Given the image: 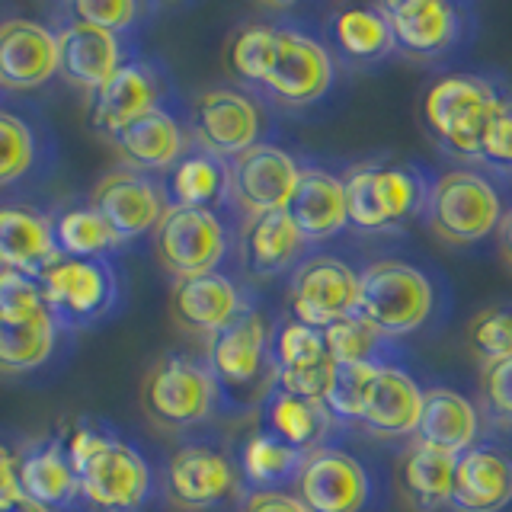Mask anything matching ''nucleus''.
<instances>
[{"instance_id":"f257e3e1","label":"nucleus","mask_w":512,"mask_h":512,"mask_svg":"<svg viewBox=\"0 0 512 512\" xmlns=\"http://www.w3.org/2000/svg\"><path fill=\"white\" fill-rule=\"evenodd\" d=\"M68 464L77 490L106 512H135L151 490V468L132 445L77 426L68 439Z\"/></svg>"},{"instance_id":"f03ea898","label":"nucleus","mask_w":512,"mask_h":512,"mask_svg":"<svg viewBox=\"0 0 512 512\" xmlns=\"http://www.w3.org/2000/svg\"><path fill=\"white\" fill-rule=\"evenodd\" d=\"M436 308V292L423 269L404 260H378L359 272L356 314L384 340H400L420 330Z\"/></svg>"},{"instance_id":"7ed1b4c3","label":"nucleus","mask_w":512,"mask_h":512,"mask_svg":"<svg viewBox=\"0 0 512 512\" xmlns=\"http://www.w3.org/2000/svg\"><path fill=\"white\" fill-rule=\"evenodd\" d=\"M426 224L442 244L468 247L490 237L503 221V199L477 170H448L426 192Z\"/></svg>"},{"instance_id":"20e7f679","label":"nucleus","mask_w":512,"mask_h":512,"mask_svg":"<svg viewBox=\"0 0 512 512\" xmlns=\"http://www.w3.org/2000/svg\"><path fill=\"white\" fill-rule=\"evenodd\" d=\"M349 224L365 234L397 231L426 205L420 173L404 164H359L343 176Z\"/></svg>"},{"instance_id":"39448f33","label":"nucleus","mask_w":512,"mask_h":512,"mask_svg":"<svg viewBox=\"0 0 512 512\" xmlns=\"http://www.w3.org/2000/svg\"><path fill=\"white\" fill-rule=\"evenodd\" d=\"M500 106V93L477 74H445L423 96L429 132L461 157L480 154V138Z\"/></svg>"},{"instance_id":"423d86ee","label":"nucleus","mask_w":512,"mask_h":512,"mask_svg":"<svg viewBox=\"0 0 512 512\" xmlns=\"http://www.w3.org/2000/svg\"><path fill=\"white\" fill-rule=\"evenodd\" d=\"M218 381L212 368L186 356L157 359L141 381V407L154 426L186 429L215 410Z\"/></svg>"},{"instance_id":"0eeeda50","label":"nucleus","mask_w":512,"mask_h":512,"mask_svg":"<svg viewBox=\"0 0 512 512\" xmlns=\"http://www.w3.org/2000/svg\"><path fill=\"white\" fill-rule=\"evenodd\" d=\"M154 234L157 260L176 279L218 272L224 253H228V231L212 208L167 205Z\"/></svg>"},{"instance_id":"6e6552de","label":"nucleus","mask_w":512,"mask_h":512,"mask_svg":"<svg viewBox=\"0 0 512 512\" xmlns=\"http://www.w3.org/2000/svg\"><path fill=\"white\" fill-rule=\"evenodd\" d=\"M45 308L58 324H90L116 301V276L103 260L58 256L39 272Z\"/></svg>"},{"instance_id":"1a4fd4ad","label":"nucleus","mask_w":512,"mask_h":512,"mask_svg":"<svg viewBox=\"0 0 512 512\" xmlns=\"http://www.w3.org/2000/svg\"><path fill=\"white\" fill-rule=\"evenodd\" d=\"M359 272L349 269L336 256H314L301 263L288 285V308L298 324L327 330L336 320L356 314Z\"/></svg>"},{"instance_id":"9d476101","label":"nucleus","mask_w":512,"mask_h":512,"mask_svg":"<svg viewBox=\"0 0 512 512\" xmlns=\"http://www.w3.org/2000/svg\"><path fill=\"white\" fill-rule=\"evenodd\" d=\"M298 176L301 167L292 154H285L276 144H253L228 160V196L250 218L282 212L295 196Z\"/></svg>"},{"instance_id":"9b49d317","label":"nucleus","mask_w":512,"mask_h":512,"mask_svg":"<svg viewBox=\"0 0 512 512\" xmlns=\"http://www.w3.org/2000/svg\"><path fill=\"white\" fill-rule=\"evenodd\" d=\"M298 500L308 512H362L368 503V471L349 452L317 445L304 452L295 474Z\"/></svg>"},{"instance_id":"f8f14e48","label":"nucleus","mask_w":512,"mask_h":512,"mask_svg":"<svg viewBox=\"0 0 512 512\" xmlns=\"http://www.w3.org/2000/svg\"><path fill=\"white\" fill-rule=\"evenodd\" d=\"M192 132H196L205 154L231 160L253 144H260L263 112L240 90H205L192 103Z\"/></svg>"},{"instance_id":"ddd939ff","label":"nucleus","mask_w":512,"mask_h":512,"mask_svg":"<svg viewBox=\"0 0 512 512\" xmlns=\"http://www.w3.org/2000/svg\"><path fill=\"white\" fill-rule=\"evenodd\" d=\"M90 208L100 215L112 234L122 240L157 231L160 218L167 212V196L157 183L138 170H112L90 192Z\"/></svg>"},{"instance_id":"4468645a","label":"nucleus","mask_w":512,"mask_h":512,"mask_svg":"<svg viewBox=\"0 0 512 512\" xmlns=\"http://www.w3.org/2000/svg\"><path fill=\"white\" fill-rule=\"evenodd\" d=\"M333 84V58L317 39L295 29H279L276 64L266 77V90L285 106H311Z\"/></svg>"},{"instance_id":"2eb2a0df","label":"nucleus","mask_w":512,"mask_h":512,"mask_svg":"<svg viewBox=\"0 0 512 512\" xmlns=\"http://www.w3.org/2000/svg\"><path fill=\"white\" fill-rule=\"evenodd\" d=\"M58 74V36L48 26L16 16L0 23V87L36 90Z\"/></svg>"},{"instance_id":"dca6fc26","label":"nucleus","mask_w":512,"mask_h":512,"mask_svg":"<svg viewBox=\"0 0 512 512\" xmlns=\"http://www.w3.org/2000/svg\"><path fill=\"white\" fill-rule=\"evenodd\" d=\"M391 26L394 48L413 58H436L458 42L461 16L442 0H391L378 4Z\"/></svg>"},{"instance_id":"f3484780","label":"nucleus","mask_w":512,"mask_h":512,"mask_svg":"<svg viewBox=\"0 0 512 512\" xmlns=\"http://www.w3.org/2000/svg\"><path fill=\"white\" fill-rule=\"evenodd\" d=\"M244 301H240L237 285L221 276V272H205V276L176 279L170 292V317L176 327L196 336H218L224 327L244 314Z\"/></svg>"},{"instance_id":"a211bd4d","label":"nucleus","mask_w":512,"mask_h":512,"mask_svg":"<svg viewBox=\"0 0 512 512\" xmlns=\"http://www.w3.org/2000/svg\"><path fill=\"white\" fill-rule=\"evenodd\" d=\"M237 487V474L228 455L208 445H186L167 464L170 500L183 509H212Z\"/></svg>"},{"instance_id":"6ab92c4d","label":"nucleus","mask_w":512,"mask_h":512,"mask_svg":"<svg viewBox=\"0 0 512 512\" xmlns=\"http://www.w3.org/2000/svg\"><path fill=\"white\" fill-rule=\"evenodd\" d=\"M212 375L228 388H250L269 362V330L260 311L237 314L218 336H212Z\"/></svg>"},{"instance_id":"aec40b11","label":"nucleus","mask_w":512,"mask_h":512,"mask_svg":"<svg viewBox=\"0 0 512 512\" xmlns=\"http://www.w3.org/2000/svg\"><path fill=\"white\" fill-rule=\"evenodd\" d=\"M122 68V45L116 32L90 23H68L58 32V71L68 84L96 93Z\"/></svg>"},{"instance_id":"412c9836","label":"nucleus","mask_w":512,"mask_h":512,"mask_svg":"<svg viewBox=\"0 0 512 512\" xmlns=\"http://www.w3.org/2000/svg\"><path fill=\"white\" fill-rule=\"evenodd\" d=\"M512 503V461L490 445L458 455L452 506L455 512H503Z\"/></svg>"},{"instance_id":"4be33fe9","label":"nucleus","mask_w":512,"mask_h":512,"mask_svg":"<svg viewBox=\"0 0 512 512\" xmlns=\"http://www.w3.org/2000/svg\"><path fill=\"white\" fill-rule=\"evenodd\" d=\"M157 74L148 64H122L106 84L93 93L90 122L96 132H106L116 138L128 122H135L144 112L157 109L160 103Z\"/></svg>"},{"instance_id":"5701e85b","label":"nucleus","mask_w":512,"mask_h":512,"mask_svg":"<svg viewBox=\"0 0 512 512\" xmlns=\"http://www.w3.org/2000/svg\"><path fill=\"white\" fill-rule=\"evenodd\" d=\"M292 215L298 234L308 240H327L346 231L349 212H346V186L340 176H333L327 170L308 167L301 170L295 196L285 208Z\"/></svg>"},{"instance_id":"b1692460","label":"nucleus","mask_w":512,"mask_h":512,"mask_svg":"<svg viewBox=\"0 0 512 512\" xmlns=\"http://www.w3.org/2000/svg\"><path fill=\"white\" fill-rule=\"evenodd\" d=\"M423 416V388L410 378L404 368L381 365L372 400H368L362 426L381 439H404L416 436Z\"/></svg>"},{"instance_id":"393cba45","label":"nucleus","mask_w":512,"mask_h":512,"mask_svg":"<svg viewBox=\"0 0 512 512\" xmlns=\"http://www.w3.org/2000/svg\"><path fill=\"white\" fill-rule=\"evenodd\" d=\"M458 455L413 439L397 461V484L407 503L420 512H436L452 503Z\"/></svg>"},{"instance_id":"a878e982","label":"nucleus","mask_w":512,"mask_h":512,"mask_svg":"<svg viewBox=\"0 0 512 512\" xmlns=\"http://www.w3.org/2000/svg\"><path fill=\"white\" fill-rule=\"evenodd\" d=\"M112 141L125 157L128 170H167L180 164L186 135L183 125L164 106H157L135 122H128Z\"/></svg>"},{"instance_id":"bb28decb","label":"nucleus","mask_w":512,"mask_h":512,"mask_svg":"<svg viewBox=\"0 0 512 512\" xmlns=\"http://www.w3.org/2000/svg\"><path fill=\"white\" fill-rule=\"evenodd\" d=\"M61 256L55 224L29 208H0V269L39 276Z\"/></svg>"},{"instance_id":"cd10ccee","label":"nucleus","mask_w":512,"mask_h":512,"mask_svg":"<svg viewBox=\"0 0 512 512\" xmlns=\"http://www.w3.org/2000/svg\"><path fill=\"white\" fill-rule=\"evenodd\" d=\"M426 445L445 448L461 455L477 442V410L464 394L452 388H429L423 391V416L416 426V436Z\"/></svg>"},{"instance_id":"c85d7f7f","label":"nucleus","mask_w":512,"mask_h":512,"mask_svg":"<svg viewBox=\"0 0 512 512\" xmlns=\"http://www.w3.org/2000/svg\"><path fill=\"white\" fill-rule=\"evenodd\" d=\"M304 247V237L298 234L292 215L285 212H266L247 218L244 228V260L256 276H272L285 266L295 263V256Z\"/></svg>"},{"instance_id":"c756f323","label":"nucleus","mask_w":512,"mask_h":512,"mask_svg":"<svg viewBox=\"0 0 512 512\" xmlns=\"http://www.w3.org/2000/svg\"><path fill=\"white\" fill-rule=\"evenodd\" d=\"M16 477L20 490L29 500H36L48 509L68 503L77 490V477L68 464L61 442H45L42 448H32L16 461Z\"/></svg>"},{"instance_id":"7c9ffc66","label":"nucleus","mask_w":512,"mask_h":512,"mask_svg":"<svg viewBox=\"0 0 512 512\" xmlns=\"http://www.w3.org/2000/svg\"><path fill=\"white\" fill-rule=\"evenodd\" d=\"M333 416L320 400H301L292 394L276 391L266 404V423H269V436L282 439L285 445L298 448V452H311L317 448L320 436L330 429Z\"/></svg>"},{"instance_id":"2f4dec72","label":"nucleus","mask_w":512,"mask_h":512,"mask_svg":"<svg viewBox=\"0 0 512 512\" xmlns=\"http://www.w3.org/2000/svg\"><path fill=\"white\" fill-rule=\"evenodd\" d=\"M167 192L180 208H212L221 196H228V164L205 151L180 157L167 180Z\"/></svg>"},{"instance_id":"473e14b6","label":"nucleus","mask_w":512,"mask_h":512,"mask_svg":"<svg viewBox=\"0 0 512 512\" xmlns=\"http://www.w3.org/2000/svg\"><path fill=\"white\" fill-rule=\"evenodd\" d=\"M58 340V320L42 314L29 324H0V372L23 375L48 362Z\"/></svg>"},{"instance_id":"72a5a7b5","label":"nucleus","mask_w":512,"mask_h":512,"mask_svg":"<svg viewBox=\"0 0 512 512\" xmlns=\"http://www.w3.org/2000/svg\"><path fill=\"white\" fill-rule=\"evenodd\" d=\"M333 39L340 45V52L352 61H378L394 52V36L381 7H349L336 13Z\"/></svg>"},{"instance_id":"f704fd0d","label":"nucleus","mask_w":512,"mask_h":512,"mask_svg":"<svg viewBox=\"0 0 512 512\" xmlns=\"http://www.w3.org/2000/svg\"><path fill=\"white\" fill-rule=\"evenodd\" d=\"M378 362H359L343 365L330 362V381L324 391V407L333 420L343 423H362L368 400H372L375 381H378Z\"/></svg>"},{"instance_id":"c9c22d12","label":"nucleus","mask_w":512,"mask_h":512,"mask_svg":"<svg viewBox=\"0 0 512 512\" xmlns=\"http://www.w3.org/2000/svg\"><path fill=\"white\" fill-rule=\"evenodd\" d=\"M276 45H279V29L250 23L244 29H237L228 52H224V64L228 71L247 84H266V77L276 64Z\"/></svg>"},{"instance_id":"e433bc0d","label":"nucleus","mask_w":512,"mask_h":512,"mask_svg":"<svg viewBox=\"0 0 512 512\" xmlns=\"http://www.w3.org/2000/svg\"><path fill=\"white\" fill-rule=\"evenodd\" d=\"M55 240L64 256H77V260H100L119 244L109 224L93 212V208H68L55 221Z\"/></svg>"},{"instance_id":"4c0bfd02","label":"nucleus","mask_w":512,"mask_h":512,"mask_svg":"<svg viewBox=\"0 0 512 512\" xmlns=\"http://www.w3.org/2000/svg\"><path fill=\"white\" fill-rule=\"evenodd\" d=\"M304 452L285 445L282 439L269 436V432H256V436L247 439L244 455H240V464H244V474L250 484L269 490L272 484H282V480L295 477L301 468Z\"/></svg>"},{"instance_id":"58836bf2","label":"nucleus","mask_w":512,"mask_h":512,"mask_svg":"<svg viewBox=\"0 0 512 512\" xmlns=\"http://www.w3.org/2000/svg\"><path fill=\"white\" fill-rule=\"evenodd\" d=\"M468 349L480 365L512 359V304H493L471 317Z\"/></svg>"},{"instance_id":"ea45409f","label":"nucleus","mask_w":512,"mask_h":512,"mask_svg":"<svg viewBox=\"0 0 512 512\" xmlns=\"http://www.w3.org/2000/svg\"><path fill=\"white\" fill-rule=\"evenodd\" d=\"M327 343V359L343 362V365H359V362H375L378 349L384 343V336L362 320L359 314H349L343 320H336L324 330Z\"/></svg>"},{"instance_id":"a19ab883","label":"nucleus","mask_w":512,"mask_h":512,"mask_svg":"<svg viewBox=\"0 0 512 512\" xmlns=\"http://www.w3.org/2000/svg\"><path fill=\"white\" fill-rule=\"evenodd\" d=\"M42 314H48V308L39 279L29 272L0 269V324H29Z\"/></svg>"},{"instance_id":"79ce46f5","label":"nucleus","mask_w":512,"mask_h":512,"mask_svg":"<svg viewBox=\"0 0 512 512\" xmlns=\"http://www.w3.org/2000/svg\"><path fill=\"white\" fill-rule=\"evenodd\" d=\"M272 356H276V368H311L327 362L324 330L298 324V320H285L276 340H272Z\"/></svg>"},{"instance_id":"37998d69","label":"nucleus","mask_w":512,"mask_h":512,"mask_svg":"<svg viewBox=\"0 0 512 512\" xmlns=\"http://www.w3.org/2000/svg\"><path fill=\"white\" fill-rule=\"evenodd\" d=\"M36 157V141H32L29 125L13 116V112L0 109V186H10L23 180Z\"/></svg>"},{"instance_id":"c03bdc74","label":"nucleus","mask_w":512,"mask_h":512,"mask_svg":"<svg viewBox=\"0 0 512 512\" xmlns=\"http://www.w3.org/2000/svg\"><path fill=\"white\" fill-rule=\"evenodd\" d=\"M480 400H484V410L496 426H512V359L484 365Z\"/></svg>"},{"instance_id":"a18cd8bd","label":"nucleus","mask_w":512,"mask_h":512,"mask_svg":"<svg viewBox=\"0 0 512 512\" xmlns=\"http://www.w3.org/2000/svg\"><path fill=\"white\" fill-rule=\"evenodd\" d=\"M327 381H330V359L311 368H276V391L301 400H320L324 404Z\"/></svg>"},{"instance_id":"49530a36","label":"nucleus","mask_w":512,"mask_h":512,"mask_svg":"<svg viewBox=\"0 0 512 512\" xmlns=\"http://www.w3.org/2000/svg\"><path fill=\"white\" fill-rule=\"evenodd\" d=\"M71 10L80 23H90L106 32H119L138 16V7L128 4V0H77Z\"/></svg>"},{"instance_id":"de8ad7c7","label":"nucleus","mask_w":512,"mask_h":512,"mask_svg":"<svg viewBox=\"0 0 512 512\" xmlns=\"http://www.w3.org/2000/svg\"><path fill=\"white\" fill-rule=\"evenodd\" d=\"M496 167H512V103H503L490 119L484 138H480V154Z\"/></svg>"},{"instance_id":"09e8293b","label":"nucleus","mask_w":512,"mask_h":512,"mask_svg":"<svg viewBox=\"0 0 512 512\" xmlns=\"http://www.w3.org/2000/svg\"><path fill=\"white\" fill-rule=\"evenodd\" d=\"M244 512H308L304 503L282 490H253L244 503Z\"/></svg>"},{"instance_id":"8fccbe9b","label":"nucleus","mask_w":512,"mask_h":512,"mask_svg":"<svg viewBox=\"0 0 512 512\" xmlns=\"http://www.w3.org/2000/svg\"><path fill=\"white\" fill-rule=\"evenodd\" d=\"M23 496L20 490V477H16V458L0 445V509H7Z\"/></svg>"},{"instance_id":"3c124183","label":"nucleus","mask_w":512,"mask_h":512,"mask_svg":"<svg viewBox=\"0 0 512 512\" xmlns=\"http://www.w3.org/2000/svg\"><path fill=\"white\" fill-rule=\"evenodd\" d=\"M496 237H500V253H503L506 266H512V208H509V212H503V221H500V228H496Z\"/></svg>"},{"instance_id":"603ef678","label":"nucleus","mask_w":512,"mask_h":512,"mask_svg":"<svg viewBox=\"0 0 512 512\" xmlns=\"http://www.w3.org/2000/svg\"><path fill=\"white\" fill-rule=\"evenodd\" d=\"M0 512H52L48 506L36 503V500H29V496H20L16 503H10L7 509H0Z\"/></svg>"}]
</instances>
